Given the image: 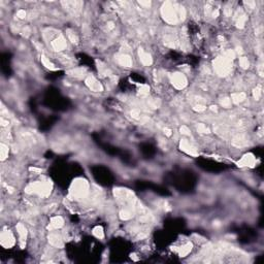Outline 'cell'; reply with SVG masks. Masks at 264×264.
Wrapping results in <instances>:
<instances>
[{
	"instance_id": "8992f818",
	"label": "cell",
	"mask_w": 264,
	"mask_h": 264,
	"mask_svg": "<svg viewBox=\"0 0 264 264\" xmlns=\"http://www.w3.org/2000/svg\"><path fill=\"white\" fill-rule=\"evenodd\" d=\"M254 158L252 157V156H245L244 158H242V160L241 161V163L242 165H253L254 164Z\"/></svg>"
},
{
	"instance_id": "30bf717a",
	"label": "cell",
	"mask_w": 264,
	"mask_h": 264,
	"mask_svg": "<svg viewBox=\"0 0 264 264\" xmlns=\"http://www.w3.org/2000/svg\"><path fill=\"white\" fill-rule=\"evenodd\" d=\"M5 149H8V148H6L4 145H1V156H2V159H5V156H6Z\"/></svg>"
},
{
	"instance_id": "5b68a950",
	"label": "cell",
	"mask_w": 264,
	"mask_h": 264,
	"mask_svg": "<svg viewBox=\"0 0 264 264\" xmlns=\"http://www.w3.org/2000/svg\"><path fill=\"white\" fill-rule=\"evenodd\" d=\"M87 84L89 85V87L93 90V91H101L102 90L101 85H100L99 83L93 78H89L88 79H87Z\"/></svg>"
},
{
	"instance_id": "52a82bcc",
	"label": "cell",
	"mask_w": 264,
	"mask_h": 264,
	"mask_svg": "<svg viewBox=\"0 0 264 264\" xmlns=\"http://www.w3.org/2000/svg\"><path fill=\"white\" fill-rule=\"evenodd\" d=\"M119 62H120V64L121 65H123V66H130L131 65V59L128 57V56H121L119 58Z\"/></svg>"
},
{
	"instance_id": "3957f363",
	"label": "cell",
	"mask_w": 264,
	"mask_h": 264,
	"mask_svg": "<svg viewBox=\"0 0 264 264\" xmlns=\"http://www.w3.org/2000/svg\"><path fill=\"white\" fill-rule=\"evenodd\" d=\"M74 191V195L75 196H79V197H83V196H85V194L87 193V185H86V183L84 182H79V183H76L75 184V186H74V189L72 190Z\"/></svg>"
},
{
	"instance_id": "9c48e42d",
	"label": "cell",
	"mask_w": 264,
	"mask_h": 264,
	"mask_svg": "<svg viewBox=\"0 0 264 264\" xmlns=\"http://www.w3.org/2000/svg\"><path fill=\"white\" fill-rule=\"evenodd\" d=\"M94 234L97 236V237H102L103 236V233H102V230H101V228H96L95 230H94Z\"/></svg>"
},
{
	"instance_id": "7a4b0ae2",
	"label": "cell",
	"mask_w": 264,
	"mask_h": 264,
	"mask_svg": "<svg viewBox=\"0 0 264 264\" xmlns=\"http://www.w3.org/2000/svg\"><path fill=\"white\" fill-rule=\"evenodd\" d=\"M186 83H187V81H186L185 76H184L183 74H175L172 75V84L175 85L178 89L184 88V87L186 86Z\"/></svg>"
},
{
	"instance_id": "ba28073f",
	"label": "cell",
	"mask_w": 264,
	"mask_h": 264,
	"mask_svg": "<svg viewBox=\"0 0 264 264\" xmlns=\"http://www.w3.org/2000/svg\"><path fill=\"white\" fill-rule=\"evenodd\" d=\"M140 60H141V62L144 64L148 65V64L151 63V58H150V56H149V54L144 53V52H142L141 54L140 53Z\"/></svg>"
},
{
	"instance_id": "277c9868",
	"label": "cell",
	"mask_w": 264,
	"mask_h": 264,
	"mask_svg": "<svg viewBox=\"0 0 264 264\" xmlns=\"http://www.w3.org/2000/svg\"><path fill=\"white\" fill-rule=\"evenodd\" d=\"M1 242L3 246H10L13 244V237L9 232H3L1 234Z\"/></svg>"
},
{
	"instance_id": "6da1fadb",
	"label": "cell",
	"mask_w": 264,
	"mask_h": 264,
	"mask_svg": "<svg viewBox=\"0 0 264 264\" xmlns=\"http://www.w3.org/2000/svg\"><path fill=\"white\" fill-rule=\"evenodd\" d=\"M163 18L170 24H176L180 21H182L185 17V10L183 8H180L175 3L167 2L162 8Z\"/></svg>"
}]
</instances>
